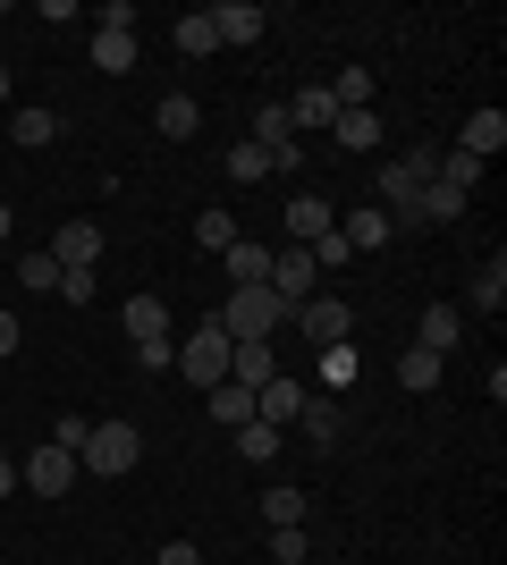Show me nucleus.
Wrapping results in <instances>:
<instances>
[{"label":"nucleus","instance_id":"14","mask_svg":"<svg viewBox=\"0 0 507 565\" xmlns=\"http://www.w3.org/2000/svg\"><path fill=\"white\" fill-rule=\"evenodd\" d=\"M457 338H465V312H457V305H423V338H414V347L448 363V347H457Z\"/></svg>","mask_w":507,"mask_h":565},{"label":"nucleus","instance_id":"12","mask_svg":"<svg viewBox=\"0 0 507 565\" xmlns=\"http://www.w3.org/2000/svg\"><path fill=\"white\" fill-rule=\"evenodd\" d=\"M245 143H263L271 161H296V127H288V102H263V110H254V136Z\"/></svg>","mask_w":507,"mask_h":565},{"label":"nucleus","instance_id":"41","mask_svg":"<svg viewBox=\"0 0 507 565\" xmlns=\"http://www.w3.org/2000/svg\"><path fill=\"white\" fill-rule=\"evenodd\" d=\"M0 236H9V203H0Z\"/></svg>","mask_w":507,"mask_h":565},{"label":"nucleus","instance_id":"5","mask_svg":"<svg viewBox=\"0 0 507 565\" xmlns=\"http://www.w3.org/2000/svg\"><path fill=\"white\" fill-rule=\"evenodd\" d=\"M296 321H305L314 354H321V347H347V338H356V312H347V296H305V312H296Z\"/></svg>","mask_w":507,"mask_h":565},{"label":"nucleus","instance_id":"18","mask_svg":"<svg viewBox=\"0 0 507 565\" xmlns=\"http://www.w3.org/2000/svg\"><path fill=\"white\" fill-rule=\"evenodd\" d=\"M330 136L347 143V152H381V110H338Z\"/></svg>","mask_w":507,"mask_h":565},{"label":"nucleus","instance_id":"30","mask_svg":"<svg viewBox=\"0 0 507 565\" xmlns=\"http://www.w3.org/2000/svg\"><path fill=\"white\" fill-rule=\"evenodd\" d=\"M440 372H448V363H440V354H423V347H406V363H398V380H406L414 397H423V388H440Z\"/></svg>","mask_w":507,"mask_h":565},{"label":"nucleus","instance_id":"35","mask_svg":"<svg viewBox=\"0 0 507 565\" xmlns=\"http://www.w3.org/2000/svg\"><path fill=\"white\" fill-rule=\"evenodd\" d=\"M305 507H314V498H296V490H263V515H271V532H279V523H305Z\"/></svg>","mask_w":507,"mask_h":565},{"label":"nucleus","instance_id":"24","mask_svg":"<svg viewBox=\"0 0 507 565\" xmlns=\"http://www.w3.org/2000/svg\"><path fill=\"white\" fill-rule=\"evenodd\" d=\"M169 43L187 51V60H212V51H220V34H212V18H203V9H187V18L169 25Z\"/></svg>","mask_w":507,"mask_h":565},{"label":"nucleus","instance_id":"10","mask_svg":"<svg viewBox=\"0 0 507 565\" xmlns=\"http://www.w3.org/2000/svg\"><path fill=\"white\" fill-rule=\"evenodd\" d=\"M51 262H60V270H94L102 262V228H85V220L51 228Z\"/></svg>","mask_w":507,"mask_h":565},{"label":"nucleus","instance_id":"39","mask_svg":"<svg viewBox=\"0 0 507 565\" xmlns=\"http://www.w3.org/2000/svg\"><path fill=\"white\" fill-rule=\"evenodd\" d=\"M18 338H25V330H18V312H0V363L18 354Z\"/></svg>","mask_w":507,"mask_h":565},{"label":"nucleus","instance_id":"20","mask_svg":"<svg viewBox=\"0 0 507 565\" xmlns=\"http://www.w3.org/2000/svg\"><path fill=\"white\" fill-rule=\"evenodd\" d=\"M51 136H60V110H34V102H25V110H9V143H25V152H43Z\"/></svg>","mask_w":507,"mask_h":565},{"label":"nucleus","instance_id":"15","mask_svg":"<svg viewBox=\"0 0 507 565\" xmlns=\"http://www.w3.org/2000/svg\"><path fill=\"white\" fill-rule=\"evenodd\" d=\"M220 262H229V287H271V245H254V236H237Z\"/></svg>","mask_w":507,"mask_h":565},{"label":"nucleus","instance_id":"34","mask_svg":"<svg viewBox=\"0 0 507 565\" xmlns=\"http://www.w3.org/2000/svg\"><path fill=\"white\" fill-rule=\"evenodd\" d=\"M305 254H314V270H347V262H356V245H347V236H314V245H305Z\"/></svg>","mask_w":507,"mask_h":565},{"label":"nucleus","instance_id":"7","mask_svg":"<svg viewBox=\"0 0 507 565\" xmlns=\"http://www.w3.org/2000/svg\"><path fill=\"white\" fill-rule=\"evenodd\" d=\"M25 490H34V498H68V490H76V456L60 448V439H51V448H34V456H25Z\"/></svg>","mask_w":507,"mask_h":565},{"label":"nucleus","instance_id":"3","mask_svg":"<svg viewBox=\"0 0 507 565\" xmlns=\"http://www.w3.org/2000/svg\"><path fill=\"white\" fill-rule=\"evenodd\" d=\"M136 456H145L136 423H94V430H85V448H76V472H102V481H119V472H136Z\"/></svg>","mask_w":507,"mask_h":565},{"label":"nucleus","instance_id":"33","mask_svg":"<svg viewBox=\"0 0 507 565\" xmlns=\"http://www.w3.org/2000/svg\"><path fill=\"white\" fill-rule=\"evenodd\" d=\"M18 279L34 287V296H60V262H51V254H25V262H18Z\"/></svg>","mask_w":507,"mask_h":565},{"label":"nucleus","instance_id":"19","mask_svg":"<svg viewBox=\"0 0 507 565\" xmlns=\"http://www.w3.org/2000/svg\"><path fill=\"white\" fill-rule=\"evenodd\" d=\"M94 68H102V76H127V68H136V34H119V25H94Z\"/></svg>","mask_w":507,"mask_h":565},{"label":"nucleus","instance_id":"31","mask_svg":"<svg viewBox=\"0 0 507 565\" xmlns=\"http://www.w3.org/2000/svg\"><path fill=\"white\" fill-rule=\"evenodd\" d=\"M279 439H288V430H271V423H245V430H237V456H245V465H271V456H279Z\"/></svg>","mask_w":507,"mask_h":565},{"label":"nucleus","instance_id":"9","mask_svg":"<svg viewBox=\"0 0 507 565\" xmlns=\"http://www.w3.org/2000/svg\"><path fill=\"white\" fill-rule=\"evenodd\" d=\"M127 338H136V354H152V347H169V305L161 296H127Z\"/></svg>","mask_w":507,"mask_h":565},{"label":"nucleus","instance_id":"28","mask_svg":"<svg viewBox=\"0 0 507 565\" xmlns=\"http://www.w3.org/2000/svg\"><path fill=\"white\" fill-rule=\"evenodd\" d=\"M499 305H507V254H490L474 270V312H499Z\"/></svg>","mask_w":507,"mask_h":565},{"label":"nucleus","instance_id":"27","mask_svg":"<svg viewBox=\"0 0 507 565\" xmlns=\"http://www.w3.org/2000/svg\"><path fill=\"white\" fill-rule=\"evenodd\" d=\"M296 430H305L314 448H330V439H338V397H305V414H296Z\"/></svg>","mask_w":507,"mask_h":565},{"label":"nucleus","instance_id":"40","mask_svg":"<svg viewBox=\"0 0 507 565\" xmlns=\"http://www.w3.org/2000/svg\"><path fill=\"white\" fill-rule=\"evenodd\" d=\"M9 490H18V465H9V456H0V498H9Z\"/></svg>","mask_w":507,"mask_h":565},{"label":"nucleus","instance_id":"32","mask_svg":"<svg viewBox=\"0 0 507 565\" xmlns=\"http://www.w3.org/2000/svg\"><path fill=\"white\" fill-rule=\"evenodd\" d=\"M237 220H229V212H203V220H194V245H212V254H229V245H237Z\"/></svg>","mask_w":507,"mask_h":565},{"label":"nucleus","instance_id":"21","mask_svg":"<svg viewBox=\"0 0 507 565\" xmlns=\"http://www.w3.org/2000/svg\"><path fill=\"white\" fill-rule=\"evenodd\" d=\"M457 152H474V161L507 152V118H499V110H474V118H465V143H457Z\"/></svg>","mask_w":507,"mask_h":565},{"label":"nucleus","instance_id":"17","mask_svg":"<svg viewBox=\"0 0 507 565\" xmlns=\"http://www.w3.org/2000/svg\"><path fill=\"white\" fill-rule=\"evenodd\" d=\"M229 380H237V388H263V380H279V354H271V338H254V347L229 354Z\"/></svg>","mask_w":507,"mask_h":565},{"label":"nucleus","instance_id":"2","mask_svg":"<svg viewBox=\"0 0 507 565\" xmlns=\"http://www.w3.org/2000/svg\"><path fill=\"white\" fill-rule=\"evenodd\" d=\"M229 354H237V347L220 338V321H194V330H187V347H169V372H187L194 388L212 397L220 380H229Z\"/></svg>","mask_w":507,"mask_h":565},{"label":"nucleus","instance_id":"11","mask_svg":"<svg viewBox=\"0 0 507 565\" xmlns=\"http://www.w3.org/2000/svg\"><path fill=\"white\" fill-rule=\"evenodd\" d=\"M152 127H161V143H194L203 102H194V94H161V102H152Z\"/></svg>","mask_w":507,"mask_h":565},{"label":"nucleus","instance_id":"23","mask_svg":"<svg viewBox=\"0 0 507 565\" xmlns=\"http://www.w3.org/2000/svg\"><path fill=\"white\" fill-rule=\"evenodd\" d=\"M314 363H321V397H347V388H356V338H347V347H321Z\"/></svg>","mask_w":507,"mask_h":565},{"label":"nucleus","instance_id":"36","mask_svg":"<svg viewBox=\"0 0 507 565\" xmlns=\"http://www.w3.org/2000/svg\"><path fill=\"white\" fill-rule=\"evenodd\" d=\"M271 565H305V523H279V532H271Z\"/></svg>","mask_w":507,"mask_h":565},{"label":"nucleus","instance_id":"1","mask_svg":"<svg viewBox=\"0 0 507 565\" xmlns=\"http://www.w3.org/2000/svg\"><path fill=\"white\" fill-rule=\"evenodd\" d=\"M279 312H288V305H279L271 287H229L212 321H220V338H229V347H254V338L279 330Z\"/></svg>","mask_w":507,"mask_h":565},{"label":"nucleus","instance_id":"6","mask_svg":"<svg viewBox=\"0 0 507 565\" xmlns=\"http://www.w3.org/2000/svg\"><path fill=\"white\" fill-rule=\"evenodd\" d=\"M314 287H321V270H314L305 245H279V254H271V296H279V305H305Z\"/></svg>","mask_w":507,"mask_h":565},{"label":"nucleus","instance_id":"16","mask_svg":"<svg viewBox=\"0 0 507 565\" xmlns=\"http://www.w3.org/2000/svg\"><path fill=\"white\" fill-rule=\"evenodd\" d=\"M330 228H338V212L321 194H296L288 203V245H314V236H330Z\"/></svg>","mask_w":507,"mask_h":565},{"label":"nucleus","instance_id":"38","mask_svg":"<svg viewBox=\"0 0 507 565\" xmlns=\"http://www.w3.org/2000/svg\"><path fill=\"white\" fill-rule=\"evenodd\" d=\"M152 565H203V548H194V541H169V548H161Z\"/></svg>","mask_w":507,"mask_h":565},{"label":"nucleus","instance_id":"4","mask_svg":"<svg viewBox=\"0 0 507 565\" xmlns=\"http://www.w3.org/2000/svg\"><path fill=\"white\" fill-rule=\"evenodd\" d=\"M432 186V152H414V161H381V212H389V228H406V212H414V194Z\"/></svg>","mask_w":507,"mask_h":565},{"label":"nucleus","instance_id":"37","mask_svg":"<svg viewBox=\"0 0 507 565\" xmlns=\"http://www.w3.org/2000/svg\"><path fill=\"white\" fill-rule=\"evenodd\" d=\"M94 296V270H60V305H85Z\"/></svg>","mask_w":507,"mask_h":565},{"label":"nucleus","instance_id":"8","mask_svg":"<svg viewBox=\"0 0 507 565\" xmlns=\"http://www.w3.org/2000/svg\"><path fill=\"white\" fill-rule=\"evenodd\" d=\"M296 414H305V380H263V388H254V423H271V430H288Z\"/></svg>","mask_w":507,"mask_h":565},{"label":"nucleus","instance_id":"13","mask_svg":"<svg viewBox=\"0 0 507 565\" xmlns=\"http://www.w3.org/2000/svg\"><path fill=\"white\" fill-rule=\"evenodd\" d=\"M203 18H212V34L220 43H254V34H263V9H254V0H220V9H203Z\"/></svg>","mask_w":507,"mask_h":565},{"label":"nucleus","instance_id":"42","mask_svg":"<svg viewBox=\"0 0 507 565\" xmlns=\"http://www.w3.org/2000/svg\"><path fill=\"white\" fill-rule=\"evenodd\" d=\"M0 102H9V68H0Z\"/></svg>","mask_w":507,"mask_h":565},{"label":"nucleus","instance_id":"29","mask_svg":"<svg viewBox=\"0 0 507 565\" xmlns=\"http://www.w3.org/2000/svg\"><path fill=\"white\" fill-rule=\"evenodd\" d=\"M271 169H279V161H271L263 143H229V178H237V186H263Z\"/></svg>","mask_w":507,"mask_h":565},{"label":"nucleus","instance_id":"25","mask_svg":"<svg viewBox=\"0 0 507 565\" xmlns=\"http://www.w3.org/2000/svg\"><path fill=\"white\" fill-rule=\"evenodd\" d=\"M330 118H338V102H330V85H305V94H296V102H288V127H296V136H305V127H330Z\"/></svg>","mask_w":507,"mask_h":565},{"label":"nucleus","instance_id":"22","mask_svg":"<svg viewBox=\"0 0 507 565\" xmlns=\"http://www.w3.org/2000/svg\"><path fill=\"white\" fill-rule=\"evenodd\" d=\"M338 236H347L356 254H381V245H389V236H398V228H389V212H381V203H363V212L347 220V228H338Z\"/></svg>","mask_w":507,"mask_h":565},{"label":"nucleus","instance_id":"26","mask_svg":"<svg viewBox=\"0 0 507 565\" xmlns=\"http://www.w3.org/2000/svg\"><path fill=\"white\" fill-rule=\"evenodd\" d=\"M212 423L245 430V423H254V388H237V380H220V388H212Z\"/></svg>","mask_w":507,"mask_h":565}]
</instances>
